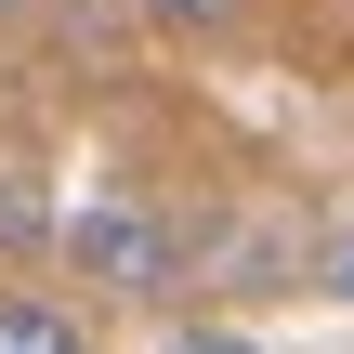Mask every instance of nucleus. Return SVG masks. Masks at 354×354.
<instances>
[{
	"label": "nucleus",
	"mask_w": 354,
	"mask_h": 354,
	"mask_svg": "<svg viewBox=\"0 0 354 354\" xmlns=\"http://www.w3.org/2000/svg\"><path fill=\"white\" fill-rule=\"evenodd\" d=\"M66 263H79V289H118V302H171L184 289V236L158 210H131V197H79L66 210Z\"/></svg>",
	"instance_id": "nucleus-1"
},
{
	"label": "nucleus",
	"mask_w": 354,
	"mask_h": 354,
	"mask_svg": "<svg viewBox=\"0 0 354 354\" xmlns=\"http://www.w3.org/2000/svg\"><path fill=\"white\" fill-rule=\"evenodd\" d=\"M0 354H92V328L53 289H0Z\"/></svg>",
	"instance_id": "nucleus-2"
},
{
	"label": "nucleus",
	"mask_w": 354,
	"mask_h": 354,
	"mask_svg": "<svg viewBox=\"0 0 354 354\" xmlns=\"http://www.w3.org/2000/svg\"><path fill=\"white\" fill-rule=\"evenodd\" d=\"M145 13H158V26H184V39H223L250 0H145Z\"/></svg>",
	"instance_id": "nucleus-3"
},
{
	"label": "nucleus",
	"mask_w": 354,
	"mask_h": 354,
	"mask_svg": "<svg viewBox=\"0 0 354 354\" xmlns=\"http://www.w3.org/2000/svg\"><path fill=\"white\" fill-rule=\"evenodd\" d=\"M171 354H263V342H250V328H184Z\"/></svg>",
	"instance_id": "nucleus-4"
},
{
	"label": "nucleus",
	"mask_w": 354,
	"mask_h": 354,
	"mask_svg": "<svg viewBox=\"0 0 354 354\" xmlns=\"http://www.w3.org/2000/svg\"><path fill=\"white\" fill-rule=\"evenodd\" d=\"M328 289H342V302H354V250H342V263H328Z\"/></svg>",
	"instance_id": "nucleus-5"
}]
</instances>
